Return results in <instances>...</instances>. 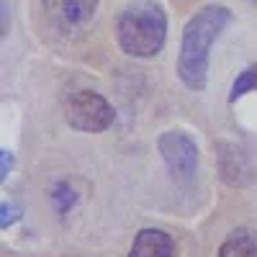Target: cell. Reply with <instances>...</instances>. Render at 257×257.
Instances as JSON below:
<instances>
[{
	"label": "cell",
	"instance_id": "6da1fadb",
	"mask_svg": "<svg viewBox=\"0 0 257 257\" xmlns=\"http://www.w3.org/2000/svg\"><path fill=\"white\" fill-rule=\"evenodd\" d=\"M229 21L231 11L226 6H206L185 24L178 54V77L188 90L201 93L206 88L211 44L229 26Z\"/></svg>",
	"mask_w": 257,
	"mask_h": 257
},
{
	"label": "cell",
	"instance_id": "7a4b0ae2",
	"mask_svg": "<svg viewBox=\"0 0 257 257\" xmlns=\"http://www.w3.org/2000/svg\"><path fill=\"white\" fill-rule=\"evenodd\" d=\"M118 47L128 57L149 59L162 52L167 39V13L157 0H134L116 21Z\"/></svg>",
	"mask_w": 257,
	"mask_h": 257
},
{
	"label": "cell",
	"instance_id": "3957f363",
	"mask_svg": "<svg viewBox=\"0 0 257 257\" xmlns=\"http://www.w3.org/2000/svg\"><path fill=\"white\" fill-rule=\"evenodd\" d=\"M113 118L116 113L111 103L95 90H77L72 98H67V105H64V121L77 132H105Z\"/></svg>",
	"mask_w": 257,
	"mask_h": 257
},
{
	"label": "cell",
	"instance_id": "277c9868",
	"mask_svg": "<svg viewBox=\"0 0 257 257\" xmlns=\"http://www.w3.org/2000/svg\"><path fill=\"white\" fill-rule=\"evenodd\" d=\"M157 149L178 185H190L198 173V147L183 132H162L157 139Z\"/></svg>",
	"mask_w": 257,
	"mask_h": 257
},
{
	"label": "cell",
	"instance_id": "5b68a950",
	"mask_svg": "<svg viewBox=\"0 0 257 257\" xmlns=\"http://www.w3.org/2000/svg\"><path fill=\"white\" fill-rule=\"evenodd\" d=\"M41 6L59 31H80L95 16L98 0H41Z\"/></svg>",
	"mask_w": 257,
	"mask_h": 257
},
{
	"label": "cell",
	"instance_id": "8992f818",
	"mask_svg": "<svg viewBox=\"0 0 257 257\" xmlns=\"http://www.w3.org/2000/svg\"><path fill=\"white\" fill-rule=\"evenodd\" d=\"M128 257H175V242L162 229H142L132 242Z\"/></svg>",
	"mask_w": 257,
	"mask_h": 257
},
{
	"label": "cell",
	"instance_id": "52a82bcc",
	"mask_svg": "<svg viewBox=\"0 0 257 257\" xmlns=\"http://www.w3.org/2000/svg\"><path fill=\"white\" fill-rule=\"evenodd\" d=\"M219 257H257V231L249 226L229 231L219 247Z\"/></svg>",
	"mask_w": 257,
	"mask_h": 257
},
{
	"label": "cell",
	"instance_id": "ba28073f",
	"mask_svg": "<svg viewBox=\"0 0 257 257\" xmlns=\"http://www.w3.org/2000/svg\"><path fill=\"white\" fill-rule=\"evenodd\" d=\"M252 90H257V62L249 64V67H244V70L237 75V80L231 82L229 103H237L242 95H247V93H252Z\"/></svg>",
	"mask_w": 257,
	"mask_h": 257
},
{
	"label": "cell",
	"instance_id": "9c48e42d",
	"mask_svg": "<svg viewBox=\"0 0 257 257\" xmlns=\"http://www.w3.org/2000/svg\"><path fill=\"white\" fill-rule=\"evenodd\" d=\"M52 203L59 213H67L72 206H75V190L67 185V183H57L52 188Z\"/></svg>",
	"mask_w": 257,
	"mask_h": 257
},
{
	"label": "cell",
	"instance_id": "30bf717a",
	"mask_svg": "<svg viewBox=\"0 0 257 257\" xmlns=\"http://www.w3.org/2000/svg\"><path fill=\"white\" fill-rule=\"evenodd\" d=\"M18 216H21L18 206H11L8 201H3V229H8L11 224H16V221H18Z\"/></svg>",
	"mask_w": 257,
	"mask_h": 257
},
{
	"label": "cell",
	"instance_id": "8fae6325",
	"mask_svg": "<svg viewBox=\"0 0 257 257\" xmlns=\"http://www.w3.org/2000/svg\"><path fill=\"white\" fill-rule=\"evenodd\" d=\"M8 165H13V157H11V152L3 149V178L8 175Z\"/></svg>",
	"mask_w": 257,
	"mask_h": 257
},
{
	"label": "cell",
	"instance_id": "7c38bea8",
	"mask_svg": "<svg viewBox=\"0 0 257 257\" xmlns=\"http://www.w3.org/2000/svg\"><path fill=\"white\" fill-rule=\"evenodd\" d=\"M252 3H257V0H252Z\"/></svg>",
	"mask_w": 257,
	"mask_h": 257
}]
</instances>
